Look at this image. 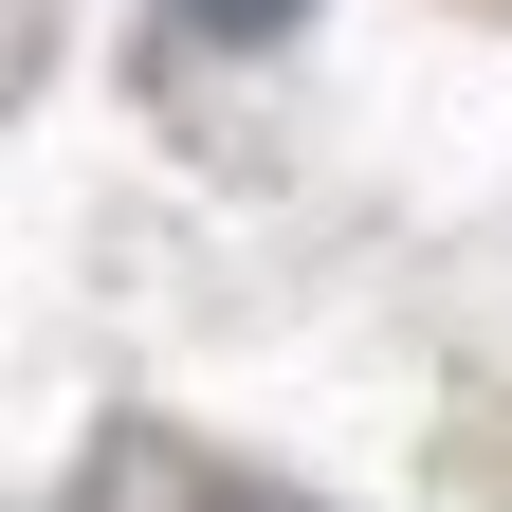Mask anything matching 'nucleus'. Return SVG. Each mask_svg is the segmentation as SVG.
<instances>
[{"label": "nucleus", "mask_w": 512, "mask_h": 512, "mask_svg": "<svg viewBox=\"0 0 512 512\" xmlns=\"http://www.w3.org/2000/svg\"><path fill=\"white\" fill-rule=\"evenodd\" d=\"M183 37H275V19H311V0H165Z\"/></svg>", "instance_id": "nucleus-1"}]
</instances>
